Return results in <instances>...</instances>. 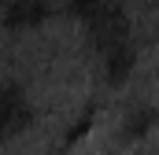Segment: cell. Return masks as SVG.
Listing matches in <instances>:
<instances>
[{
	"instance_id": "1",
	"label": "cell",
	"mask_w": 159,
	"mask_h": 155,
	"mask_svg": "<svg viewBox=\"0 0 159 155\" xmlns=\"http://www.w3.org/2000/svg\"><path fill=\"white\" fill-rule=\"evenodd\" d=\"M89 33L93 55H96V70L104 74L107 85H126V78L137 70V41H133V26L126 7L115 4L104 15H96L89 26H81Z\"/></svg>"
},
{
	"instance_id": "2",
	"label": "cell",
	"mask_w": 159,
	"mask_h": 155,
	"mask_svg": "<svg viewBox=\"0 0 159 155\" xmlns=\"http://www.w3.org/2000/svg\"><path fill=\"white\" fill-rule=\"evenodd\" d=\"M37 126V100L22 78H0V144L22 140Z\"/></svg>"
},
{
	"instance_id": "3",
	"label": "cell",
	"mask_w": 159,
	"mask_h": 155,
	"mask_svg": "<svg viewBox=\"0 0 159 155\" xmlns=\"http://www.w3.org/2000/svg\"><path fill=\"white\" fill-rule=\"evenodd\" d=\"M56 11V0H4L0 4V26L11 33H30L44 26Z\"/></svg>"
},
{
	"instance_id": "4",
	"label": "cell",
	"mask_w": 159,
	"mask_h": 155,
	"mask_svg": "<svg viewBox=\"0 0 159 155\" xmlns=\"http://www.w3.org/2000/svg\"><path fill=\"white\" fill-rule=\"evenodd\" d=\"M159 129V107L152 100H137L122 111V122H119V137L126 144H144L152 133Z\"/></svg>"
},
{
	"instance_id": "5",
	"label": "cell",
	"mask_w": 159,
	"mask_h": 155,
	"mask_svg": "<svg viewBox=\"0 0 159 155\" xmlns=\"http://www.w3.org/2000/svg\"><path fill=\"white\" fill-rule=\"evenodd\" d=\"M63 4H67V11L78 19L81 26H89L96 15H104V11H107V7H115L119 0H63Z\"/></svg>"
}]
</instances>
